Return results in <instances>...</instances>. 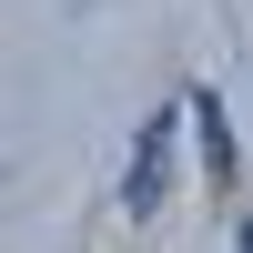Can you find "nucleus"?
I'll return each mask as SVG.
<instances>
[{
  "instance_id": "f257e3e1",
  "label": "nucleus",
  "mask_w": 253,
  "mask_h": 253,
  "mask_svg": "<svg viewBox=\"0 0 253 253\" xmlns=\"http://www.w3.org/2000/svg\"><path fill=\"white\" fill-rule=\"evenodd\" d=\"M172 132H182L172 112H152V122L132 132V172H122V203H132V213H152V203H172Z\"/></svg>"
},
{
  "instance_id": "f03ea898",
  "label": "nucleus",
  "mask_w": 253,
  "mask_h": 253,
  "mask_svg": "<svg viewBox=\"0 0 253 253\" xmlns=\"http://www.w3.org/2000/svg\"><path fill=\"white\" fill-rule=\"evenodd\" d=\"M182 122L203 132V162H213V182H233V122H223V101H213V91H193V101H182Z\"/></svg>"
},
{
  "instance_id": "7ed1b4c3",
  "label": "nucleus",
  "mask_w": 253,
  "mask_h": 253,
  "mask_svg": "<svg viewBox=\"0 0 253 253\" xmlns=\"http://www.w3.org/2000/svg\"><path fill=\"white\" fill-rule=\"evenodd\" d=\"M233 253H253V223H243V233H233Z\"/></svg>"
}]
</instances>
